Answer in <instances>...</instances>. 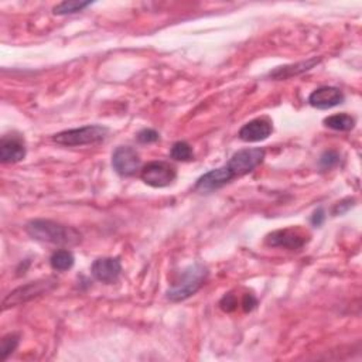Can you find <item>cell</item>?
<instances>
[{"instance_id": "7a4b0ae2", "label": "cell", "mask_w": 362, "mask_h": 362, "mask_svg": "<svg viewBox=\"0 0 362 362\" xmlns=\"http://www.w3.org/2000/svg\"><path fill=\"white\" fill-rule=\"evenodd\" d=\"M208 276V270L204 265L195 263L184 270L180 282L174 283L167 290V298L171 301H183L195 294L204 284Z\"/></svg>"}, {"instance_id": "d6986e66", "label": "cell", "mask_w": 362, "mask_h": 362, "mask_svg": "<svg viewBox=\"0 0 362 362\" xmlns=\"http://www.w3.org/2000/svg\"><path fill=\"white\" fill-rule=\"evenodd\" d=\"M19 344V335L18 334H9L6 335L2 342H0V359H6L18 346Z\"/></svg>"}, {"instance_id": "603a6c76", "label": "cell", "mask_w": 362, "mask_h": 362, "mask_svg": "<svg viewBox=\"0 0 362 362\" xmlns=\"http://www.w3.org/2000/svg\"><path fill=\"white\" fill-rule=\"evenodd\" d=\"M256 298L252 296V294H245L243 297V301H242V306H243V310L245 311H251L253 310V307L256 306Z\"/></svg>"}, {"instance_id": "277c9868", "label": "cell", "mask_w": 362, "mask_h": 362, "mask_svg": "<svg viewBox=\"0 0 362 362\" xmlns=\"http://www.w3.org/2000/svg\"><path fill=\"white\" fill-rule=\"evenodd\" d=\"M57 284H59L57 279L49 277V279H43V280H37V282H32L25 286H20L8 294V297L4 300L2 308L8 310L11 307L25 304L36 297H40V296L52 291Z\"/></svg>"}, {"instance_id": "e0dca14e", "label": "cell", "mask_w": 362, "mask_h": 362, "mask_svg": "<svg viewBox=\"0 0 362 362\" xmlns=\"http://www.w3.org/2000/svg\"><path fill=\"white\" fill-rule=\"evenodd\" d=\"M91 2H78V0H70V2H63L54 6L53 13L57 16H67V15H74L78 12H83L85 8L91 6Z\"/></svg>"}, {"instance_id": "6da1fadb", "label": "cell", "mask_w": 362, "mask_h": 362, "mask_svg": "<svg viewBox=\"0 0 362 362\" xmlns=\"http://www.w3.org/2000/svg\"><path fill=\"white\" fill-rule=\"evenodd\" d=\"M26 232L36 241L61 246H76L83 239L81 234L73 227L52 219H33L28 222Z\"/></svg>"}, {"instance_id": "52a82bcc", "label": "cell", "mask_w": 362, "mask_h": 362, "mask_svg": "<svg viewBox=\"0 0 362 362\" xmlns=\"http://www.w3.org/2000/svg\"><path fill=\"white\" fill-rule=\"evenodd\" d=\"M139 153L131 146H121L112 155V166L122 177L135 176L140 170Z\"/></svg>"}, {"instance_id": "9a60e30c", "label": "cell", "mask_w": 362, "mask_h": 362, "mask_svg": "<svg viewBox=\"0 0 362 362\" xmlns=\"http://www.w3.org/2000/svg\"><path fill=\"white\" fill-rule=\"evenodd\" d=\"M324 125L330 129H334V131L348 132L355 126V119L351 115L338 114V115H332V116L325 118Z\"/></svg>"}, {"instance_id": "7402d4cb", "label": "cell", "mask_w": 362, "mask_h": 362, "mask_svg": "<svg viewBox=\"0 0 362 362\" xmlns=\"http://www.w3.org/2000/svg\"><path fill=\"white\" fill-rule=\"evenodd\" d=\"M219 306H221V308H222L224 311H228V313H229V311H234V310L238 307V300H236L235 294L228 293V294H225V296L221 298Z\"/></svg>"}, {"instance_id": "44dd1931", "label": "cell", "mask_w": 362, "mask_h": 362, "mask_svg": "<svg viewBox=\"0 0 362 362\" xmlns=\"http://www.w3.org/2000/svg\"><path fill=\"white\" fill-rule=\"evenodd\" d=\"M160 139V135L153 131V129H143L138 133V140L143 145H149V143H155Z\"/></svg>"}, {"instance_id": "ba28073f", "label": "cell", "mask_w": 362, "mask_h": 362, "mask_svg": "<svg viewBox=\"0 0 362 362\" xmlns=\"http://www.w3.org/2000/svg\"><path fill=\"white\" fill-rule=\"evenodd\" d=\"M308 238L298 229L287 228L277 229L266 236V245L273 248H286V249H300L307 243Z\"/></svg>"}, {"instance_id": "ffe728a7", "label": "cell", "mask_w": 362, "mask_h": 362, "mask_svg": "<svg viewBox=\"0 0 362 362\" xmlns=\"http://www.w3.org/2000/svg\"><path fill=\"white\" fill-rule=\"evenodd\" d=\"M339 163V155L337 152H325L321 159H320V164L322 169H331L334 166H337Z\"/></svg>"}, {"instance_id": "5b68a950", "label": "cell", "mask_w": 362, "mask_h": 362, "mask_svg": "<svg viewBox=\"0 0 362 362\" xmlns=\"http://www.w3.org/2000/svg\"><path fill=\"white\" fill-rule=\"evenodd\" d=\"M140 177L147 186L155 188H163L170 186L176 180L177 171L167 162H152L142 169Z\"/></svg>"}, {"instance_id": "2e32d148", "label": "cell", "mask_w": 362, "mask_h": 362, "mask_svg": "<svg viewBox=\"0 0 362 362\" xmlns=\"http://www.w3.org/2000/svg\"><path fill=\"white\" fill-rule=\"evenodd\" d=\"M74 255L70 252V251H66V249H61V251H57L53 253L52 259H50V263H52V267L54 270H59V272H66V270H70L73 266H74Z\"/></svg>"}, {"instance_id": "30bf717a", "label": "cell", "mask_w": 362, "mask_h": 362, "mask_svg": "<svg viewBox=\"0 0 362 362\" xmlns=\"http://www.w3.org/2000/svg\"><path fill=\"white\" fill-rule=\"evenodd\" d=\"M91 273L98 282L112 284L119 279L122 273L121 260L116 258H99L92 263Z\"/></svg>"}, {"instance_id": "3957f363", "label": "cell", "mask_w": 362, "mask_h": 362, "mask_svg": "<svg viewBox=\"0 0 362 362\" xmlns=\"http://www.w3.org/2000/svg\"><path fill=\"white\" fill-rule=\"evenodd\" d=\"M109 133V129L101 125H88L78 129H70L60 132L53 136V142L61 146H87V145H95L107 139Z\"/></svg>"}, {"instance_id": "4fadbf2b", "label": "cell", "mask_w": 362, "mask_h": 362, "mask_svg": "<svg viewBox=\"0 0 362 362\" xmlns=\"http://www.w3.org/2000/svg\"><path fill=\"white\" fill-rule=\"evenodd\" d=\"M26 157V145L19 136H5L0 142L2 163H18Z\"/></svg>"}, {"instance_id": "8fae6325", "label": "cell", "mask_w": 362, "mask_h": 362, "mask_svg": "<svg viewBox=\"0 0 362 362\" xmlns=\"http://www.w3.org/2000/svg\"><path fill=\"white\" fill-rule=\"evenodd\" d=\"M345 97L339 88L320 87L314 90L308 97V104L317 109H331L344 102Z\"/></svg>"}, {"instance_id": "cb8c5ba5", "label": "cell", "mask_w": 362, "mask_h": 362, "mask_svg": "<svg viewBox=\"0 0 362 362\" xmlns=\"http://www.w3.org/2000/svg\"><path fill=\"white\" fill-rule=\"evenodd\" d=\"M322 221H324V212H322V210L315 211V212H314V215H313V218H311V222H313L314 225L320 227V225L322 224Z\"/></svg>"}, {"instance_id": "7c38bea8", "label": "cell", "mask_w": 362, "mask_h": 362, "mask_svg": "<svg viewBox=\"0 0 362 362\" xmlns=\"http://www.w3.org/2000/svg\"><path fill=\"white\" fill-rule=\"evenodd\" d=\"M273 132V126L272 122L269 119L265 118H259V119H253L251 122H248L246 125H243L238 133L239 139L243 142H262L265 139H267Z\"/></svg>"}, {"instance_id": "8992f818", "label": "cell", "mask_w": 362, "mask_h": 362, "mask_svg": "<svg viewBox=\"0 0 362 362\" xmlns=\"http://www.w3.org/2000/svg\"><path fill=\"white\" fill-rule=\"evenodd\" d=\"M265 159V150L260 147L253 149H242L236 152L228 162L229 170L234 173L235 177L245 176L253 171Z\"/></svg>"}, {"instance_id": "ac0fdd59", "label": "cell", "mask_w": 362, "mask_h": 362, "mask_svg": "<svg viewBox=\"0 0 362 362\" xmlns=\"http://www.w3.org/2000/svg\"><path fill=\"white\" fill-rule=\"evenodd\" d=\"M170 156L177 162H191L194 159V152L187 142H177L173 145Z\"/></svg>"}, {"instance_id": "9c48e42d", "label": "cell", "mask_w": 362, "mask_h": 362, "mask_svg": "<svg viewBox=\"0 0 362 362\" xmlns=\"http://www.w3.org/2000/svg\"><path fill=\"white\" fill-rule=\"evenodd\" d=\"M235 179L234 173L229 170V167L225 164L222 167L214 169L204 176H201L195 183V191L198 193H212L215 190H219L229 181Z\"/></svg>"}, {"instance_id": "5bb4252c", "label": "cell", "mask_w": 362, "mask_h": 362, "mask_svg": "<svg viewBox=\"0 0 362 362\" xmlns=\"http://www.w3.org/2000/svg\"><path fill=\"white\" fill-rule=\"evenodd\" d=\"M321 59H310L307 61L303 63H297V64H291V66H284V67H279L274 71H270V77L273 80H286V78H291L293 76H298L303 74L308 70H311L315 64L320 63Z\"/></svg>"}]
</instances>
